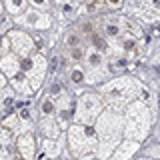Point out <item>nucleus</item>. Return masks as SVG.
Masks as SVG:
<instances>
[{"label":"nucleus","instance_id":"f257e3e1","mask_svg":"<svg viewBox=\"0 0 160 160\" xmlns=\"http://www.w3.org/2000/svg\"><path fill=\"white\" fill-rule=\"evenodd\" d=\"M72 56H74V58H82V50H78V48L72 50Z\"/></svg>","mask_w":160,"mask_h":160},{"label":"nucleus","instance_id":"f03ea898","mask_svg":"<svg viewBox=\"0 0 160 160\" xmlns=\"http://www.w3.org/2000/svg\"><path fill=\"white\" fill-rule=\"evenodd\" d=\"M110 2H118V0H110Z\"/></svg>","mask_w":160,"mask_h":160}]
</instances>
